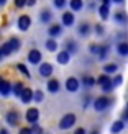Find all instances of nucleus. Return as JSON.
<instances>
[{
	"instance_id": "obj_1",
	"label": "nucleus",
	"mask_w": 128,
	"mask_h": 134,
	"mask_svg": "<svg viewBox=\"0 0 128 134\" xmlns=\"http://www.w3.org/2000/svg\"><path fill=\"white\" fill-rule=\"evenodd\" d=\"M97 83L102 87V90L105 92V93H110L112 90H113V82H112V79H109V75L107 74H104V75H100L99 79H97Z\"/></svg>"
},
{
	"instance_id": "obj_2",
	"label": "nucleus",
	"mask_w": 128,
	"mask_h": 134,
	"mask_svg": "<svg viewBox=\"0 0 128 134\" xmlns=\"http://www.w3.org/2000/svg\"><path fill=\"white\" fill-rule=\"evenodd\" d=\"M110 105H112V100L107 98V97H99V98L94 100V108L97 111H104V110L109 108Z\"/></svg>"
},
{
	"instance_id": "obj_3",
	"label": "nucleus",
	"mask_w": 128,
	"mask_h": 134,
	"mask_svg": "<svg viewBox=\"0 0 128 134\" xmlns=\"http://www.w3.org/2000/svg\"><path fill=\"white\" fill-rule=\"evenodd\" d=\"M74 123H76V115L69 113V115L63 116V119L59 121V128L61 129H69L71 126H74Z\"/></svg>"
},
{
	"instance_id": "obj_4",
	"label": "nucleus",
	"mask_w": 128,
	"mask_h": 134,
	"mask_svg": "<svg viewBox=\"0 0 128 134\" xmlns=\"http://www.w3.org/2000/svg\"><path fill=\"white\" fill-rule=\"evenodd\" d=\"M30 25H31V18L28 15H22L18 18V28L22 30V31H26L30 28Z\"/></svg>"
},
{
	"instance_id": "obj_5",
	"label": "nucleus",
	"mask_w": 128,
	"mask_h": 134,
	"mask_svg": "<svg viewBox=\"0 0 128 134\" xmlns=\"http://www.w3.org/2000/svg\"><path fill=\"white\" fill-rule=\"evenodd\" d=\"M66 88H67V92H77L79 90V80L76 77H69L66 80Z\"/></svg>"
},
{
	"instance_id": "obj_6",
	"label": "nucleus",
	"mask_w": 128,
	"mask_h": 134,
	"mask_svg": "<svg viewBox=\"0 0 128 134\" xmlns=\"http://www.w3.org/2000/svg\"><path fill=\"white\" fill-rule=\"evenodd\" d=\"M38 118H39V111L36 108H30L28 111H26V121H28V123L35 124L38 121Z\"/></svg>"
},
{
	"instance_id": "obj_7",
	"label": "nucleus",
	"mask_w": 128,
	"mask_h": 134,
	"mask_svg": "<svg viewBox=\"0 0 128 134\" xmlns=\"http://www.w3.org/2000/svg\"><path fill=\"white\" fill-rule=\"evenodd\" d=\"M28 61L31 64H39V61H41V52H39L38 49H31L28 52Z\"/></svg>"
},
{
	"instance_id": "obj_8",
	"label": "nucleus",
	"mask_w": 128,
	"mask_h": 134,
	"mask_svg": "<svg viewBox=\"0 0 128 134\" xmlns=\"http://www.w3.org/2000/svg\"><path fill=\"white\" fill-rule=\"evenodd\" d=\"M53 74V65L48 64V62H43L41 65H39V75H43V77H49Z\"/></svg>"
},
{
	"instance_id": "obj_9",
	"label": "nucleus",
	"mask_w": 128,
	"mask_h": 134,
	"mask_svg": "<svg viewBox=\"0 0 128 134\" xmlns=\"http://www.w3.org/2000/svg\"><path fill=\"white\" fill-rule=\"evenodd\" d=\"M20 98H22V102H23V103H30L31 100L35 98V92H31L30 88H25V90H23V93H22V97H20Z\"/></svg>"
},
{
	"instance_id": "obj_10",
	"label": "nucleus",
	"mask_w": 128,
	"mask_h": 134,
	"mask_svg": "<svg viewBox=\"0 0 128 134\" xmlns=\"http://www.w3.org/2000/svg\"><path fill=\"white\" fill-rule=\"evenodd\" d=\"M18 119H20V116H18L17 111H8V113H7V123H8V124L15 126L18 123Z\"/></svg>"
},
{
	"instance_id": "obj_11",
	"label": "nucleus",
	"mask_w": 128,
	"mask_h": 134,
	"mask_svg": "<svg viewBox=\"0 0 128 134\" xmlns=\"http://www.w3.org/2000/svg\"><path fill=\"white\" fill-rule=\"evenodd\" d=\"M10 93V83L7 82V80H3L2 77H0V95L7 97Z\"/></svg>"
},
{
	"instance_id": "obj_12",
	"label": "nucleus",
	"mask_w": 128,
	"mask_h": 134,
	"mask_svg": "<svg viewBox=\"0 0 128 134\" xmlns=\"http://www.w3.org/2000/svg\"><path fill=\"white\" fill-rule=\"evenodd\" d=\"M63 25L64 26H72L74 25V15H72L71 12L63 13Z\"/></svg>"
},
{
	"instance_id": "obj_13",
	"label": "nucleus",
	"mask_w": 128,
	"mask_h": 134,
	"mask_svg": "<svg viewBox=\"0 0 128 134\" xmlns=\"http://www.w3.org/2000/svg\"><path fill=\"white\" fill-rule=\"evenodd\" d=\"M115 21L120 23V25H126L128 23V15L125 12H117L115 13Z\"/></svg>"
},
{
	"instance_id": "obj_14",
	"label": "nucleus",
	"mask_w": 128,
	"mask_h": 134,
	"mask_svg": "<svg viewBox=\"0 0 128 134\" xmlns=\"http://www.w3.org/2000/svg\"><path fill=\"white\" fill-rule=\"evenodd\" d=\"M123 128H125V123L120 119V121H115L112 124V128H110V131L113 132V134H118V132H122L123 131Z\"/></svg>"
},
{
	"instance_id": "obj_15",
	"label": "nucleus",
	"mask_w": 128,
	"mask_h": 134,
	"mask_svg": "<svg viewBox=\"0 0 128 134\" xmlns=\"http://www.w3.org/2000/svg\"><path fill=\"white\" fill-rule=\"evenodd\" d=\"M69 59H71V54L67 51H61L58 54V62L59 64H67V62H69Z\"/></svg>"
},
{
	"instance_id": "obj_16",
	"label": "nucleus",
	"mask_w": 128,
	"mask_h": 134,
	"mask_svg": "<svg viewBox=\"0 0 128 134\" xmlns=\"http://www.w3.org/2000/svg\"><path fill=\"white\" fill-rule=\"evenodd\" d=\"M99 15H100V18L102 20H107L109 18V15H110V8H109V5H100V8H99Z\"/></svg>"
},
{
	"instance_id": "obj_17",
	"label": "nucleus",
	"mask_w": 128,
	"mask_h": 134,
	"mask_svg": "<svg viewBox=\"0 0 128 134\" xmlns=\"http://www.w3.org/2000/svg\"><path fill=\"white\" fill-rule=\"evenodd\" d=\"M48 90L51 93H58L59 92V82H58L56 79H51L49 82H48Z\"/></svg>"
},
{
	"instance_id": "obj_18",
	"label": "nucleus",
	"mask_w": 128,
	"mask_h": 134,
	"mask_svg": "<svg viewBox=\"0 0 128 134\" xmlns=\"http://www.w3.org/2000/svg\"><path fill=\"white\" fill-rule=\"evenodd\" d=\"M117 51H118V54L120 56H123V57H126L128 56V43H120L118 46H117Z\"/></svg>"
},
{
	"instance_id": "obj_19",
	"label": "nucleus",
	"mask_w": 128,
	"mask_h": 134,
	"mask_svg": "<svg viewBox=\"0 0 128 134\" xmlns=\"http://www.w3.org/2000/svg\"><path fill=\"white\" fill-rule=\"evenodd\" d=\"M8 43V46H10V49L12 51H18L20 49V46H22V43H20V39L18 38H12L10 41H7Z\"/></svg>"
},
{
	"instance_id": "obj_20",
	"label": "nucleus",
	"mask_w": 128,
	"mask_h": 134,
	"mask_svg": "<svg viewBox=\"0 0 128 134\" xmlns=\"http://www.w3.org/2000/svg\"><path fill=\"white\" fill-rule=\"evenodd\" d=\"M61 31H63V26H61V25H53L51 28H49V35L54 38V36H59V35H61Z\"/></svg>"
},
{
	"instance_id": "obj_21",
	"label": "nucleus",
	"mask_w": 128,
	"mask_h": 134,
	"mask_svg": "<svg viewBox=\"0 0 128 134\" xmlns=\"http://www.w3.org/2000/svg\"><path fill=\"white\" fill-rule=\"evenodd\" d=\"M69 5H71V8L74 10V12H79L80 8H82V0H71V2H69Z\"/></svg>"
},
{
	"instance_id": "obj_22",
	"label": "nucleus",
	"mask_w": 128,
	"mask_h": 134,
	"mask_svg": "<svg viewBox=\"0 0 128 134\" xmlns=\"http://www.w3.org/2000/svg\"><path fill=\"white\" fill-rule=\"evenodd\" d=\"M46 49L48 51H56L58 49V41H54V39H48V41H46Z\"/></svg>"
},
{
	"instance_id": "obj_23",
	"label": "nucleus",
	"mask_w": 128,
	"mask_h": 134,
	"mask_svg": "<svg viewBox=\"0 0 128 134\" xmlns=\"http://www.w3.org/2000/svg\"><path fill=\"white\" fill-rule=\"evenodd\" d=\"M66 51L69 52V54H74V52L77 51V44L74 43V41H67V44H66Z\"/></svg>"
},
{
	"instance_id": "obj_24",
	"label": "nucleus",
	"mask_w": 128,
	"mask_h": 134,
	"mask_svg": "<svg viewBox=\"0 0 128 134\" xmlns=\"http://www.w3.org/2000/svg\"><path fill=\"white\" fill-rule=\"evenodd\" d=\"M89 31H90V26L89 25H87V23H80V26H79V35L85 36V35H89Z\"/></svg>"
},
{
	"instance_id": "obj_25",
	"label": "nucleus",
	"mask_w": 128,
	"mask_h": 134,
	"mask_svg": "<svg viewBox=\"0 0 128 134\" xmlns=\"http://www.w3.org/2000/svg\"><path fill=\"white\" fill-rule=\"evenodd\" d=\"M39 18H41V21H43V23H48L49 20L53 18V15H51V12H49V10H43V12H41V16H39Z\"/></svg>"
},
{
	"instance_id": "obj_26",
	"label": "nucleus",
	"mask_w": 128,
	"mask_h": 134,
	"mask_svg": "<svg viewBox=\"0 0 128 134\" xmlns=\"http://www.w3.org/2000/svg\"><path fill=\"white\" fill-rule=\"evenodd\" d=\"M117 69H118L117 64H107V65H104V72L105 74H113V72H117Z\"/></svg>"
},
{
	"instance_id": "obj_27",
	"label": "nucleus",
	"mask_w": 128,
	"mask_h": 134,
	"mask_svg": "<svg viewBox=\"0 0 128 134\" xmlns=\"http://www.w3.org/2000/svg\"><path fill=\"white\" fill-rule=\"evenodd\" d=\"M107 54H109V46H100V49H99V57L100 59H105L107 57Z\"/></svg>"
},
{
	"instance_id": "obj_28",
	"label": "nucleus",
	"mask_w": 128,
	"mask_h": 134,
	"mask_svg": "<svg viewBox=\"0 0 128 134\" xmlns=\"http://www.w3.org/2000/svg\"><path fill=\"white\" fill-rule=\"evenodd\" d=\"M23 90H25V88H23V85L20 83V82H18V83H15V87H13V93H15L17 97H22Z\"/></svg>"
},
{
	"instance_id": "obj_29",
	"label": "nucleus",
	"mask_w": 128,
	"mask_h": 134,
	"mask_svg": "<svg viewBox=\"0 0 128 134\" xmlns=\"http://www.w3.org/2000/svg\"><path fill=\"white\" fill-rule=\"evenodd\" d=\"M17 67H18V70L22 72V74H23L25 77H28V79L31 77V74H30V70H28V69H26V67H25V64H18Z\"/></svg>"
},
{
	"instance_id": "obj_30",
	"label": "nucleus",
	"mask_w": 128,
	"mask_h": 134,
	"mask_svg": "<svg viewBox=\"0 0 128 134\" xmlns=\"http://www.w3.org/2000/svg\"><path fill=\"white\" fill-rule=\"evenodd\" d=\"M95 82H97V80L94 79V77H84V79H82V83H84L85 87H92Z\"/></svg>"
},
{
	"instance_id": "obj_31",
	"label": "nucleus",
	"mask_w": 128,
	"mask_h": 134,
	"mask_svg": "<svg viewBox=\"0 0 128 134\" xmlns=\"http://www.w3.org/2000/svg\"><path fill=\"white\" fill-rule=\"evenodd\" d=\"M112 82H113V85H115V87H117V85H122V83H123V77H122V75H117L115 79L112 80Z\"/></svg>"
},
{
	"instance_id": "obj_32",
	"label": "nucleus",
	"mask_w": 128,
	"mask_h": 134,
	"mask_svg": "<svg viewBox=\"0 0 128 134\" xmlns=\"http://www.w3.org/2000/svg\"><path fill=\"white\" fill-rule=\"evenodd\" d=\"M54 5H56V8H63L66 5V0H54Z\"/></svg>"
},
{
	"instance_id": "obj_33",
	"label": "nucleus",
	"mask_w": 128,
	"mask_h": 134,
	"mask_svg": "<svg viewBox=\"0 0 128 134\" xmlns=\"http://www.w3.org/2000/svg\"><path fill=\"white\" fill-rule=\"evenodd\" d=\"M35 100L36 102H43V92H35Z\"/></svg>"
},
{
	"instance_id": "obj_34",
	"label": "nucleus",
	"mask_w": 128,
	"mask_h": 134,
	"mask_svg": "<svg viewBox=\"0 0 128 134\" xmlns=\"http://www.w3.org/2000/svg\"><path fill=\"white\" fill-rule=\"evenodd\" d=\"M99 49H100V46H97V44L90 46V52H92V54H99Z\"/></svg>"
},
{
	"instance_id": "obj_35",
	"label": "nucleus",
	"mask_w": 128,
	"mask_h": 134,
	"mask_svg": "<svg viewBox=\"0 0 128 134\" xmlns=\"http://www.w3.org/2000/svg\"><path fill=\"white\" fill-rule=\"evenodd\" d=\"M15 5L18 7V8H22V7L26 5V0H15Z\"/></svg>"
},
{
	"instance_id": "obj_36",
	"label": "nucleus",
	"mask_w": 128,
	"mask_h": 134,
	"mask_svg": "<svg viewBox=\"0 0 128 134\" xmlns=\"http://www.w3.org/2000/svg\"><path fill=\"white\" fill-rule=\"evenodd\" d=\"M31 132L33 134H41V128H39V126H35V128L31 129Z\"/></svg>"
},
{
	"instance_id": "obj_37",
	"label": "nucleus",
	"mask_w": 128,
	"mask_h": 134,
	"mask_svg": "<svg viewBox=\"0 0 128 134\" xmlns=\"http://www.w3.org/2000/svg\"><path fill=\"white\" fill-rule=\"evenodd\" d=\"M95 31H97V35H104V28H102L100 25H97V26H95Z\"/></svg>"
},
{
	"instance_id": "obj_38",
	"label": "nucleus",
	"mask_w": 128,
	"mask_h": 134,
	"mask_svg": "<svg viewBox=\"0 0 128 134\" xmlns=\"http://www.w3.org/2000/svg\"><path fill=\"white\" fill-rule=\"evenodd\" d=\"M20 134H33V132H31V129H28V128H23V129H20Z\"/></svg>"
},
{
	"instance_id": "obj_39",
	"label": "nucleus",
	"mask_w": 128,
	"mask_h": 134,
	"mask_svg": "<svg viewBox=\"0 0 128 134\" xmlns=\"http://www.w3.org/2000/svg\"><path fill=\"white\" fill-rule=\"evenodd\" d=\"M122 121H128V108L123 111V116H122Z\"/></svg>"
},
{
	"instance_id": "obj_40",
	"label": "nucleus",
	"mask_w": 128,
	"mask_h": 134,
	"mask_svg": "<svg viewBox=\"0 0 128 134\" xmlns=\"http://www.w3.org/2000/svg\"><path fill=\"white\" fill-rule=\"evenodd\" d=\"M74 134H85V129L84 128H79V129H76V132Z\"/></svg>"
},
{
	"instance_id": "obj_41",
	"label": "nucleus",
	"mask_w": 128,
	"mask_h": 134,
	"mask_svg": "<svg viewBox=\"0 0 128 134\" xmlns=\"http://www.w3.org/2000/svg\"><path fill=\"white\" fill-rule=\"evenodd\" d=\"M26 3H28V5H35L36 0H26Z\"/></svg>"
},
{
	"instance_id": "obj_42",
	"label": "nucleus",
	"mask_w": 128,
	"mask_h": 134,
	"mask_svg": "<svg viewBox=\"0 0 128 134\" xmlns=\"http://www.w3.org/2000/svg\"><path fill=\"white\" fill-rule=\"evenodd\" d=\"M112 2H115V3H123L125 0H112Z\"/></svg>"
},
{
	"instance_id": "obj_43",
	"label": "nucleus",
	"mask_w": 128,
	"mask_h": 134,
	"mask_svg": "<svg viewBox=\"0 0 128 134\" xmlns=\"http://www.w3.org/2000/svg\"><path fill=\"white\" fill-rule=\"evenodd\" d=\"M0 134H8V131H7V129H2V131H0Z\"/></svg>"
},
{
	"instance_id": "obj_44",
	"label": "nucleus",
	"mask_w": 128,
	"mask_h": 134,
	"mask_svg": "<svg viewBox=\"0 0 128 134\" xmlns=\"http://www.w3.org/2000/svg\"><path fill=\"white\" fill-rule=\"evenodd\" d=\"M104 5H110V0H104Z\"/></svg>"
},
{
	"instance_id": "obj_45",
	"label": "nucleus",
	"mask_w": 128,
	"mask_h": 134,
	"mask_svg": "<svg viewBox=\"0 0 128 134\" xmlns=\"http://www.w3.org/2000/svg\"><path fill=\"white\" fill-rule=\"evenodd\" d=\"M5 2H7V0H0V5H5Z\"/></svg>"
},
{
	"instance_id": "obj_46",
	"label": "nucleus",
	"mask_w": 128,
	"mask_h": 134,
	"mask_svg": "<svg viewBox=\"0 0 128 134\" xmlns=\"http://www.w3.org/2000/svg\"><path fill=\"white\" fill-rule=\"evenodd\" d=\"M92 134H99V131H94V132H92Z\"/></svg>"
},
{
	"instance_id": "obj_47",
	"label": "nucleus",
	"mask_w": 128,
	"mask_h": 134,
	"mask_svg": "<svg viewBox=\"0 0 128 134\" xmlns=\"http://www.w3.org/2000/svg\"><path fill=\"white\" fill-rule=\"evenodd\" d=\"M2 56H3V54H2V49H0V57H2Z\"/></svg>"
},
{
	"instance_id": "obj_48",
	"label": "nucleus",
	"mask_w": 128,
	"mask_h": 134,
	"mask_svg": "<svg viewBox=\"0 0 128 134\" xmlns=\"http://www.w3.org/2000/svg\"><path fill=\"white\" fill-rule=\"evenodd\" d=\"M126 108H128V105H126Z\"/></svg>"
}]
</instances>
